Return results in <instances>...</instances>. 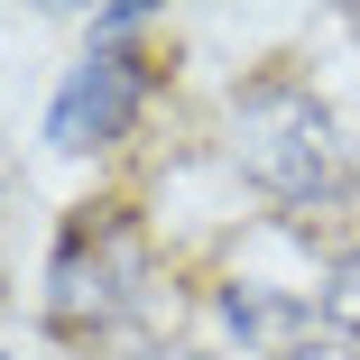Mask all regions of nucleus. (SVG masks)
<instances>
[{
  "label": "nucleus",
  "instance_id": "7",
  "mask_svg": "<svg viewBox=\"0 0 360 360\" xmlns=\"http://www.w3.org/2000/svg\"><path fill=\"white\" fill-rule=\"evenodd\" d=\"M129 360H194L185 342H148V351H129Z\"/></svg>",
  "mask_w": 360,
  "mask_h": 360
},
{
  "label": "nucleus",
  "instance_id": "4",
  "mask_svg": "<svg viewBox=\"0 0 360 360\" xmlns=\"http://www.w3.org/2000/svg\"><path fill=\"white\" fill-rule=\"evenodd\" d=\"M222 314L240 342H286V333H305V305L296 296H259V286H222ZM296 351V342H286Z\"/></svg>",
  "mask_w": 360,
  "mask_h": 360
},
{
  "label": "nucleus",
  "instance_id": "5",
  "mask_svg": "<svg viewBox=\"0 0 360 360\" xmlns=\"http://www.w3.org/2000/svg\"><path fill=\"white\" fill-rule=\"evenodd\" d=\"M314 314H323L333 333H351V342H360V250H351V259H342V268L323 277V296H314Z\"/></svg>",
  "mask_w": 360,
  "mask_h": 360
},
{
  "label": "nucleus",
  "instance_id": "6",
  "mask_svg": "<svg viewBox=\"0 0 360 360\" xmlns=\"http://www.w3.org/2000/svg\"><path fill=\"white\" fill-rule=\"evenodd\" d=\"M277 360H360L351 342H296V351H277Z\"/></svg>",
  "mask_w": 360,
  "mask_h": 360
},
{
  "label": "nucleus",
  "instance_id": "2",
  "mask_svg": "<svg viewBox=\"0 0 360 360\" xmlns=\"http://www.w3.org/2000/svg\"><path fill=\"white\" fill-rule=\"evenodd\" d=\"M139 277H148V250H139V222L120 203H93L84 222H65L56 268H46V323L56 333H102L129 314Z\"/></svg>",
  "mask_w": 360,
  "mask_h": 360
},
{
  "label": "nucleus",
  "instance_id": "3",
  "mask_svg": "<svg viewBox=\"0 0 360 360\" xmlns=\"http://www.w3.org/2000/svg\"><path fill=\"white\" fill-rule=\"evenodd\" d=\"M139 120V65L129 56H84L75 75L56 84V102H46V139L65 158H93V148H111V139Z\"/></svg>",
  "mask_w": 360,
  "mask_h": 360
},
{
  "label": "nucleus",
  "instance_id": "1",
  "mask_svg": "<svg viewBox=\"0 0 360 360\" xmlns=\"http://www.w3.org/2000/svg\"><path fill=\"white\" fill-rule=\"evenodd\" d=\"M231 158L250 185H268L277 203H323L342 185V120L286 75H259L240 84L231 102Z\"/></svg>",
  "mask_w": 360,
  "mask_h": 360
}]
</instances>
